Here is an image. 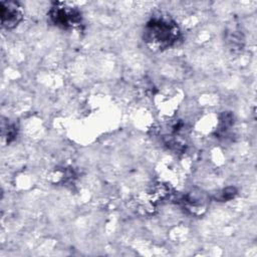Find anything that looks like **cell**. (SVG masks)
<instances>
[{
    "instance_id": "obj_1",
    "label": "cell",
    "mask_w": 257,
    "mask_h": 257,
    "mask_svg": "<svg viewBox=\"0 0 257 257\" xmlns=\"http://www.w3.org/2000/svg\"><path fill=\"white\" fill-rule=\"evenodd\" d=\"M181 31L177 23L164 16L151 18L144 29L145 42L154 49L164 50L177 44Z\"/></svg>"
},
{
    "instance_id": "obj_2",
    "label": "cell",
    "mask_w": 257,
    "mask_h": 257,
    "mask_svg": "<svg viewBox=\"0 0 257 257\" xmlns=\"http://www.w3.org/2000/svg\"><path fill=\"white\" fill-rule=\"evenodd\" d=\"M48 16L55 26L62 29L75 28L81 24L82 20L80 11L76 7L64 2L53 3Z\"/></svg>"
},
{
    "instance_id": "obj_3",
    "label": "cell",
    "mask_w": 257,
    "mask_h": 257,
    "mask_svg": "<svg viewBox=\"0 0 257 257\" xmlns=\"http://www.w3.org/2000/svg\"><path fill=\"white\" fill-rule=\"evenodd\" d=\"M22 7L17 2H1V24L6 29L16 27L23 18Z\"/></svg>"
},
{
    "instance_id": "obj_4",
    "label": "cell",
    "mask_w": 257,
    "mask_h": 257,
    "mask_svg": "<svg viewBox=\"0 0 257 257\" xmlns=\"http://www.w3.org/2000/svg\"><path fill=\"white\" fill-rule=\"evenodd\" d=\"M235 195H236V189L233 187H229L222 190L220 193H218L215 199H217L218 201H227L232 199Z\"/></svg>"
}]
</instances>
